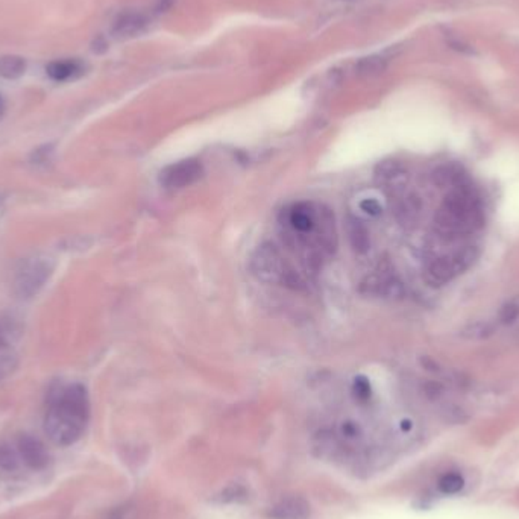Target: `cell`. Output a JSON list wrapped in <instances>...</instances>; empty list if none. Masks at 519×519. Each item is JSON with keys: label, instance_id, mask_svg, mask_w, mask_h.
I'll return each instance as SVG.
<instances>
[{"label": "cell", "instance_id": "9a60e30c", "mask_svg": "<svg viewBox=\"0 0 519 519\" xmlns=\"http://www.w3.org/2000/svg\"><path fill=\"white\" fill-rule=\"evenodd\" d=\"M386 67H388V61L383 56L371 55L361 58L356 64V74L361 78H376L383 74Z\"/></svg>", "mask_w": 519, "mask_h": 519}, {"label": "cell", "instance_id": "d4e9b609", "mask_svg": "<svg viewBox=\"0 0 519 519\" xmlns=\"http://www.w3.org/2000/svg\"><path fill=\"white\" fill-rule=\"evenodd\" d=\"M173 4H175V0H158V4H156V6H155V13L164 14L172 8Z\"/></svg>", "mask_w": 519, "mask_h": 519}, {"label": "cell", "instance_id": "ba28073f", "mask_svg": "<svg viewBox=\"0 0 519 519\" xmlns=\"http://www.w3.org/2000/svg\"><path fill=\"white\" fill-rule=\"evenodd\" d=\"M272 519H308L310 504L301 497H287L272 507Z\"/></svg>", "mask_w": 519, "mask_h": 519}, {"label": "cell", "instance_id": "4316f807", "mask_svg": "<svg viewBox=\"0 0 519 519\" xmlns=\"http://www.w3.org/2000/svg\"><path fill=\"white\" fill-rule=\"evenodd\" d=\"M345 2H353V0H345Z\"/></svg>", "mask_w": 519, "mask_h": 519}, {"label": "cell", "instance_id": "603a6c76", "mask_svg": "<svg viewBox=\"0 0 519 519\" xmlns=\"http://www.w3.org/2000/svg\"><path fill=\"white\" fill-rule=\"evenodd\" d=\"M354 392L358 398H361V400H366L371 395V386L365 378H358L354 383Z\"/></svg>", "mask_w": 519, "mask_h": 519}, {"label": "cell", "instance_id": "484cf974", "mask_svg": "<svg viewBox=\"0 0 519 519\" xmlns=\"http://www.w3.org/2000/svg\"><path fill=\"white\" fill-rule=\"evenodd\" d=\"M4 110H5V104H4V99L0 98V117H2L4 114Z\"/></svg>", "mask_w": 519, "mask_h": 519}, {"label": "cell", "instance_id": "d6986e66", "mask_svg": "<svg viewBox=\"0 0 519 519\" xmlns=\"http://www.w3.org/2000/svg\"><path fill=\"white\" fill-rule=\"evenodd\" d=\"M463 486H465V478L458 473L445 474L438 483L439 490L445 495H454L457 492H460Z\"/></svg>", "mask_w": 519, "mask_h": 519}, {"label": "cell", "instance_id": "30bf717a", "mask_svg": "<svg viewBox=\"0 0 519 519\" xmlns=\"http://www.w3.org/2000/svg\"><path fill=\"white\" fill-rule=\"evenodd\" d=\"M455 275H457V272L453 264L451 256H445V257H439L436 260H433L428 264V268L425 271V280L430 286L439 287V286L450 283Z\"/></svg>", "mask_w": 519, "mask_h": 519}, {"label": "cell", "instance_id": "5bb4252c", "mask_svg": "<svg viewBox=\"0 0 519 519\" xmlns=\"http://www.w3.org/2000/svg\"><path fill=\"white\" fill-rule=\"evenodd\" d=\"M26 71V59L19 55L0 56V78L19 79Z\"/></svg>", "mask_w": 519, "mask_h": 519}, {"label": "cell", "instance_id": "4fadbf2b", "mask_svg": "<svg viewBox=\"0 0 519 519\" xmlns=\"http://www.w3.org/2000/svg\"><path fill=\"white\" fill-rule=\"evenodd\" d=\"M346 231H348V238L351 241V246L354 248V251L363 253L369 249L371 240H369V233L368 229L363 226L358 219H354V217H349V221L346 223Z\"/></svg>", "mask_w": 519, "mask_h": 519}, {"label": "cell", "instance_id": "7a4b0ae2", "mask_svg": "<svg viewBox=\"0 0 519 519\" xmlns=\"http://www.w3.org/2000/svg\"><path fill=\"white\" fill-rule=\"evenodd\" d=\"M434 223L442 234L457 236L474 231L483 225V211L478 198L463 184L445 196Z\"/></svg>", "mask_w": 519, "mask_h": 519}, {"label": "cell", "instance_id": "52a82bcc", "mask_svg": "<svg viewBox=\"0 0 519 519\" xmlns=\"http://www.w3.org/2000/svg\"><path fill=\"white\" fill-rule=\"evenodd\" d=\"M319 205L313 202H299L291 208L287 214V222L292 231L299 236L313 234L318 223Z\"/></svg>", "mask_w": 519, "mask_h": 519}, {"label": "cell", "instance_id": "6da1fadb", "mask_svg": "<svg viewBox=\"0 0 519 519\" xmlns=\"http://www.w3.org/2000/svg\"><path fill=\"white\" fill-rule=\"evenodd\" d=\"M90 420V398L79 383L61 384L52 389L44 416V431L55 445L76 443Z\"/></svg>", "mask_w": 519, "mask_h": 519}, {"label": "cell", "instance_id": "7c38bea8", "mask_svg": "<svg viewBox=\"0 0 519 519\" xmlns=\"http://www.w3.org/2000/svg\"><path fill=\"white\" fill-rule=\"evenodd\" d=\"M148 20L144 16L138 14V13H128L120 16L114 26H113V34L116 35L117 39H129L134 37V35L143 32V29L146 28Z\"/></svg>", "mask_w": 519, "mask_h": 519}, {"label": "cell", "instance_id": "cb8c5ba5", "mask_svg": "<svg viewBox=\"0 0 519 519\" xmlns=\"http://www.w3.org/2000/svg\"><path fill=\"white\" fill-rule=\"evenodd\" d=\"M360 207H361V210L366 211L371 216H377L381 213V205L376 199H365L363 202H361Z\"/></svg>", "mask_w": 519, "mask_h": 519}, {"label": "cell", "instance_id": "7402d4cb", "mask_svg": "<svg viewBox=\"0 0 519 519\" xmlns=\"http://www.w3.org/2000/svg\"><path fill=\"white\" fill-rule=\"evenodd\" d=\"M519 318V306L515 303L505 304L500 311V321L504 325H510Z\"/></svg>", "mask_w": 519, "mask_h": 519}, {"label": "cell", "instance_id": "9c48e42d", "mask_svg": "<svg viewBox=\"0 0 519 519\" xmlns=\"http://www.w3.org/2000/svg\"><path fill=\"white\" fill-rule=\"evenodd\" d=\"M84 71H86V66L79 59H56L46 67V74L58 82L76 79Z\"/></svg>", "mask_w": 519, "mask_h": 519}, {"label": "cell", "instance_id": "8992f818", "mask_svg": "<svg viewBox=\"0 0 519 519\" xmlns=\"http://www.w3.org/2000/svg\"><path fill=\"white\" fill-rule=\"evenodd\" d=\"M16 450L21 463L32 470H41L49 465V451L40 439L31 434H21L16 442Z\"/></svg>", "mask_w": 519, "mask_h": 519}, {"label": "cell", "instance_id": "44dd1931", "mask_svg": "<svg viewBox=\"0 0 519 519\" xmlns=\"http://www.w3.org/2000/svg\"><path fill=\"white\" fill-rule=\"evenodd\" d=\"M17 369V358L9 351H0V381L6 380Z\"/></svg>", "mask_w": 519, "mask_h": 519}, {"label": "cell", "instance_id": "e0dca14e", "mask_svg": "<svg viewBox=\"0 0 519 519\" xmlns=\"http://www.w3.org/2000/svg\"><path fill=\"white\" fill-rule=\"evenodd\" d=\"M20 462L21 460L16 446L6 442H0V470H4V473H14V470L19 469Z\"/></svg>", "mask_w": 519, "mask_h": 519}, {"label": "cell", "instance_id": "ac0fdd59", "mask_svg": "<svg viewBox=\"0 0 519 519\" xmlns=\"http://www.w3.org/2000/svg\"><path fill=\"white\" fill-rule=\"evenodd\" d=\"M493 334V327L489 322H470L460 330V336L466 341H483Z\"/></svg>", "mask_w": 519, "mask_h": 519}, {"label": "cell", "instance_id": "ffe728a7", "mask_svg": "<svg viewBox=\"0 0 519 519\" xmlns=\"http://www.w3.org/2000/svg\"><path fill=\"white\" fill-rule=\"evenodd\" d=\"M19 334V327L14 322H11L9 319L0 321V351H5L8 346L13 345L17 341Z\"/></svg>", "mask_w": 519, "mask_h": 519}, {"label": "cell", "instance_id": "3957f363", "mask_svg": "<svg viewBox=\"0 0 519 519\" xmlns=\"http://www.w3.org/2000/svg\"><path fill=\"white\" fill-rule=\"evenodd\" d=\"M251 268L253 275L264 283L293 286L303 284L296 272H293L284 261L280 251L273 245H263L253 253Z\"/></svg>", "mask_w": 519, "mask_h": 519}, {"label": "cell", "instance_id": "277c9868", "mask_svg": "<svg viewBox=\"0 0 519 519\" xmlns=\"http://www.w3.org/2000/svg\"><path fill=\"white\" fill-rule=\"evenodd\" d=\"M54 266L47 257H32L23 261L16 273V292L21 298H31L40 292V288L49 280Z\"/></svg>", "mask_w": 519, "mask_h": 519}, {"label": "cell", "instance_id": "8fae6325", "mask_svg": "<svg viewBox=\"0 0 519 519\" xmlns=\"http://www.w3.org/2000/svg\"><path fill=\"white\" fill-rule=\"evenodd\" d=\"M376 179L381 187L400 188L407 181V173L403 168L401 163L384 161V163L378 164V167H377Z\"/></svg>", "mask_w": 519, "mask_h": 519}, {"label": "cell", "instance_id": "5b68a950", "mask_svg": "<svg viewBox=\"0 0 519 519\" xmlns=\"http://www.w3.org/2000/svg\"><path fill=\"white\" fill-rule=\"evenodd\" d=\"M203 175V168L198 160H183L164 167L160 173V183L166 188H184L195 184Z\"/></svg>", "mask_w": 519, "mask_h": 519}, {"label": "cell", "instance_id": "2e32d148", "mask_svg": "<svg viewBox=\"0 0 519 519\" xmlns=\"http://www.w3.org/2000/svg\"><path fill=\"white\" fill-rule=\"evenodd\" d=\"M478 257H480V249L477 246H473V245L463 246L462 249H458L457 252H454L451 256V260H453V264H454L457 275L463 273L468 269L473 268L475 264V261L478 260Z\"/></svg>", "mask_w": 519, "mask_h": 519}]
</instances>
